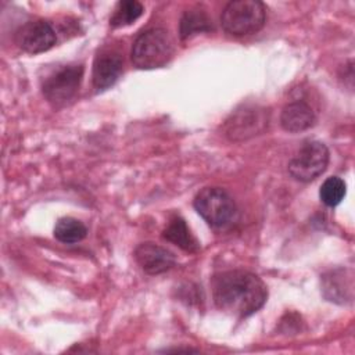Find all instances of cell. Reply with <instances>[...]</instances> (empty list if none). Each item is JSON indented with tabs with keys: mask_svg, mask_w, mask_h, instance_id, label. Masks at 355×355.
I'll return each mask as SVG.
<instances>
[{
	"mask_svg": "<svg viewBox=\"0 0 355 355\" xmlns=\"http://www.w3.org/2000/svg\"><path fill=\"white\" fill-rule=\"evenodd\" d=\"M212 297L220 311L243 319L263 306L268 290L262 279L255 273L233 269L214 276Z\"/></svg>",
	"mask_w": 355,
	"mask_h": 355,
	"instance_id": "6da1fadb",
	"label": "cell"
},
{
	"mask_svg": "<svg viewBox=\"0 0 355 355\" xmlns=\"http://www.w3.org/2000/svg\"><path fill=\"white\" fill-rule=\"evenodd\" d=\"M173 40L164 28L141 32L132 44L130 58L139 69H155L166 65L173 55Z\"/></svg>",
	"mask_w": 355,
	"mask_h": 355,
	"instance_id": "7a4b0ae2",
	"label": "cell"
},
{
	"mask_svg": "<svg viewBox=\"0 0 355 355\" xmlns=\"http://www.w3.org/2000/svg\"><path fill=\"white\" fill-rule=\"evenodd\" d=\"M198 215L215 229L230 227L239 216L237 207L230 194L220 187H204L194 197Z\"/></svg>",
	"mask_w": 355,
	"mask_h": 355,
	"instance_id": "3957f363",
	"label": "cell"
},
{
	"mask_svg": "<svg viewBox=\"0 0 355 355\" xmlns=\"http://www.w3.org/2000/svg\"><path fill=\"white\" fill-rule=\"evenodd\" d=\"M266 11L258 0H234L226 4L220 25L229 35L247 36L257 33L265 24Z\"/></svg>",
	"mask_w": 355,
	"mask_h": 355,
	"instance_id": "277c9868",
	"label": "cell"
},
{
	"mask_svg": "<svg viewBox=\"0 0 355 355\" xmlns=\"http://www.w3.org/2000/svg\"><path fill=\"white\" fill-rule=\"evenodd\" d=\"M269 123V111L259 105H243L225 122L223 133L232 141H243L265 132Z\"/></svg>",
	"mask_w": 355,
	"mask_h": 355,
	"instance_id": "5b68a950",
	"label": "cell"
},
{
	"mask_svg": "<svg viewBox=\"0 0 355 355\" xmlns=\"http://www.w3.org/2000/svg\"><path fill=\"white\" fill-rule=\"evenodd\" d=\"M329 150L322 141H305L288 164L290 175L298 182H312L327 168Z\"/></svg>",
	"mask_w": 355,
	"mask_h": 355,
	"instance_id": "8992f818",
	"label": "cell"
},
{
	"mask_svg": "<svg viewBox=\"0 0 355 355\" xmlns=\"http://www.w3.org/2000/svg\"><path fill=\"white\" fill-rule=\"evenodd\" d=\"M83 76L82 65H64L44 79L43 94L54 107H64L75 98Z\"/></svg>",
	"mask_w": 355,
	"mask_h": 355,
	"instance_id": "52a82bcc",
	"label": "cell"
},
{
	"mask_svg": "<svg viewBox=\"0 0 355 355\" xmlns=\"http://www.w3.org/2000/svg\"><path fill=\"white\" fill-rule=\"evenodd\" d=\"M15 42L24 51L39 54L50 50L55 44L57 35L50 22L36 19L26 22L17 31Z\"/></svg>",
	"mask_w": 355,
	"mask_h": 355,
	"instance_id": "ba28073f",
	"label": "cell"
},
{
	"mask_svg": "<svg viewBox=\"0 0 355 355\" xmlns=\"http://www.w3.org/2000/svg\"><path fill=\"white\" fill-rule=\"evenodd\" d=\"M135 259L148 275L164 273L176 263L173 252L151 241L141 243L135 248Z\"/></svg>",
	"mask_w": 355,
	"mask_h": 355,
	"instance_id": "9c48e42d",
	"label": "cell"
},
{
	"mask_svg": "<svg viewBox=\"0 0 355 355\" xmlns=\"http://www.w3.org/2000/svg\"><path fill=\"white\" fill-rule=\"evenodd\" d=\"M123 61L121 54L115 51H101L93 62V86L97 90L111 87L122 73Z\"/></svg>",
	"mask_w": 355,
	"mask_h": 355,
	"instance_id": "30bf717a",
	"label": "cell"
},
{
	"mask_svg": "<svg viewBox=\"0 0 355 355\" xmlns=\"http://www.w3.org/2000/svg\"><path fill=\"white\" fill-rule=\"evenodd\" d=\"M316 122V115L311 105L305 101L288 103L280 114V125L286 132L298 133L312 128Z\"/></svg>",
	"mask_w": 355,
	"mask_h": 355,
	"instance_id": "8fae6325",
	"label": "cell"
},
{
	"mask_svg": "<svg viewBox=\"0 0 355 355\" xmlns=\"http://www.w3.org/2000/svg\"><path fill=\"white\" fill-rule=\"evenodd\" d=\"M323 295L333 302L344 304L345 300L352 298V276H345L344 269H334L322 277Z\"/></svg>",
	"mask_w": 355,
	"mask_h": 355,
	"instance_id": "7c38bea8",
	"label": "cell"
},
{
	"mask_svg": "<svg viewBox=\"0 0 355 355\" xmlns=\"http://www.w3.org/2000/svg\"><path fill=\"white\" fill-rule=\"evenodd\" d=\"M162 237L183 251L187 252H197L200 250V243L194 237V234L190 232L189 226L186 225V220L180 218L179 215L172 216L169 223L162 232Z\"/></svg>",
	"mask_w": 355,
	"mask_h": 355,
	"instance_id": "4fadbf2b",
	"label": "cell"
},
{
	"mask_svg": "<svg viewBox=\"0 0 355 355\" xmlns=\"http://www.w3.org/2000/svg\"><path fill=\"white\" fill-rule=\"evenodd\" d=\"M211 29H212L211 18L205 12V10H201L198 7L184 11V14L180 18L179 33L182 39H187L201 32H209Z\"/></svg>",
	"mask_w": 355,
	"mask_h": 355,
	"instance_id": "5bb4252c",
	"label": "cell"
},
{
	"mask_svg": "<svg viewBox=\"0 0 355 355\" xmlns=\"http://www.w3.org/2000/svg\"><path fill=\"white\" fill-rule=\"evenodd\" d=\"M87 234V227L79 219L65 216L57 220L54 226V237L64 244H75L83 240Z\"/></svg>",
	"mask_w": 355,
	"mask_h": 355,
	"instance_id": "9a60e30c",
	"label": "cell"
},
{
	"mask_svg": "<svg viewBox=\"0 0 355 355\" xmlns=\"http://www.w3.org/2000/svg\"><path fill=\"white\" fill-rule=\"evenodd\" d=\"M143 11H144L143 4L136 1V0L119 1L115 6L114 12H112V15L110 18V25L112 28L128 26V25L133 24L135 21H137L141 17Z\"/></svg>",
	"mask_w": 355,
	"mask_h": 355,
	"instance_id": "2e32d148",
	"label": "cell"
},
{
	"mask_svg": "<svg viewBox=\"0 0 355 355\" xmlns=\"http://www.w3.org/2000/svg\"><path fill=\"white\" fill-rule=\"evenodd\" d=\"M345 190H347L345 182L338 176H331L322 183L319 190V197L326 205L336 207L344 198Z\"/></svg>",
	"mask_w": 355,
	"mask_h": 355,
	"instance_id": "e0dca14e",
	"label": "cell"
}]
</instances>
